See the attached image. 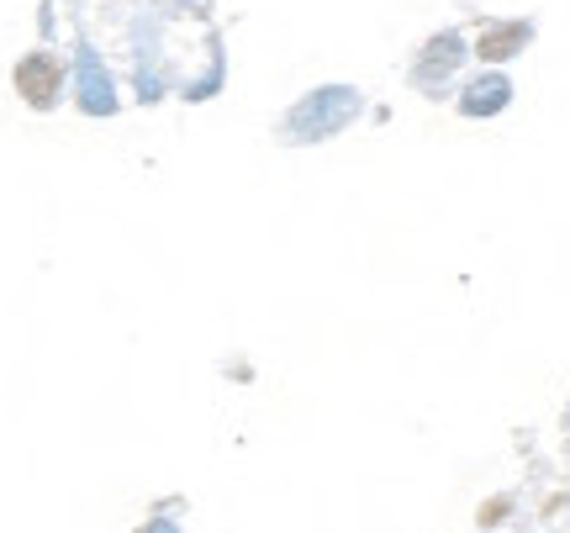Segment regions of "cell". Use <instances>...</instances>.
<instances>
[{
    "mask_svg": "<svg viewBox=\"0 0 570 533\" xmlns=\"http://www.w3.org/2000/svg\"><path fill=\"white\" fill-rule=\"evenodd\" d=\"M21 85H27L38 101H48V90H53V69H48V63H27V69H21Z\"/></svg>",
    "mask_w": 570,
    "mask_h": 533,
    "instance_id": "cell-1",
    "label": "cell"
}]
</instances>
